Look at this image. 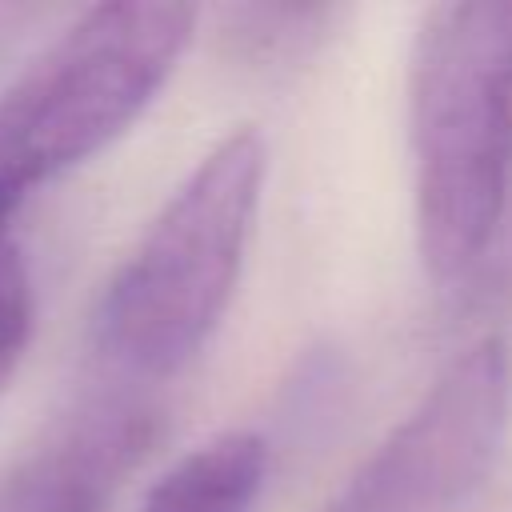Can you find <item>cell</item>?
<instances>
[{
	"instance_id": "cell-6",
	"label": "cell",
	"mask_w": 512,
	"mask_h": 512,
	"mask_svg": "<svg viewBox=\"0 0 512 512\" xmlns=\"http://www.w3.org/2000/svg\"><path fill=\"white\" fill-rule=\"evenodd\" d=\"M268 476L256 432H220L184 452L148 492L140 512H252Z\"/></svg>"
},
{
	"instance_id": "cell-4",
	"label": "cell",
	"mask_w": 512,
	"mask_h": 512,
	"mask_svg": "<svg viewBox=\"0 0 512 512\" xmlns=\"http://www.w3.org/2000/svg\"><path fill=\"white\" fill-rule=\"evenodd\" d=\"M512 412V356L480 340L348 476L324 512H452L492 472Z\"/></svg>"
},
{
	"instance_id": "cell-7",
	"label": "cell",
	"mask_w": 512,
	"mask_h": 512,
	"mask_svg": "<svg viewBox=\"0 0 512 512\" xmlns=\"http://www.w3.org/2000/svg\"><path fill=\"white\" fill-rule=\"evenodd\" d=\"M32 328V284L16 244L0 248V388L8 384Z\"/></svg>"
},
{
	"instance_id": "cell-2",
	"label": "cell",
	"mask_w": 512,
	"mask_h": 512,
	"mask_svg": "<svg viewBox=\"0 0 512 512\" xmlns=\"http://www.w3.org/2000/svg\"><path fill=\"white\" fill-rule=\"evenodd\" d=\"M264 136L236 128L168 196L96 308V352L120 376L164 380L216 332L264 188Z\"/></svg>"
},
{
	"instance_id": "cell-1",
	"label": "cell",
	"mask_w": 512,
	"mask_h": 512,
	"mask_svg": "<svg viewBox=\"0 0 512 512\" xmlns=\"http://www.w3.org/2000/svg\"><path fill=\"white\" fill-rule=\"evenodd\" d=\"M408 132L420 256L440 288H460L492 252L512 188V0L420 20Z\"/></svg>"
},
{
	"instance_id": "cell-5",
	"label": "cell",
	"mask_w": 512,
	"mask_h": 512,
	"mask_svg": "<svg viewBox=\"0 0 512 512\" xmlns=\"http://www.w3.org/2000/svg\"><path fill=\"white\" fill-rule=\"evenodd\" d=\"M156 412L100 400L0 476V512H108L156 440Z\"/></svg>"
},
{
	"instance_id": "cell-3",
	"label": "cell",
	"mask_w": 512,
	"mask_h": 512,
	"mask_svg": "<svg viewBox=\"0 0 512 512\" xmlns=\"http://www.w3.org/2000/svg\"><path fill=\"white\" fill-rule=\"evenodd\" d=\"M196 28L188 4H96L0 96V248L20 204L108 148L164 88Z\"/></svg>"
}]
</instances>
